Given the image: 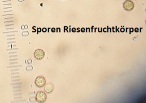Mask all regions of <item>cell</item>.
I'll return each mask as SVG.
<instances>
[{
	"label": "cell",
	"instance_id": "6da1fadb",
	"mask_svg": "<svg viewBox=\"0 0 146 103\" xmlns=\"http://www.w3.org/2000/svg\"><path fill=\"white\" fill-rule=\"evenodd\" d=\"M36 101L39 103L44 102L47 99V95L46 93L43 91H39L36 93L35 96Z\"/></svg>",
	"mask_w": 146,
	"mask_h": 103
},
{
	"label": "cell",
	"instance_id": "7a4b0ae2",
	"mask_svg": "<svg viewBox=\"0 0 146 103\" xmlns=\"http://www.w3.org/2000/svg\"><path fill=\"white\" fill-rule=\"evenodd\" d=\"M35 84L39 88L43 87L46 84V79L42 76H38L35 80Z\"/></svg>",
	"mask_w": 146,
	"mask_h": 103
},
{
	"label": "cell",
	"instance_id": "3957f363",
	"mask_svg": "<svg viewBox=\"0 0 146 103\" xmlns=\"http://www.w3.org/2000/svg\"><path fill=\"white\" fill-rule=\"evenodd\" d=\"M123 7L126 11H130L133 9L134 3L131 0H126L123 3Z\"/></svg>",
	"mask_w": 146,
	"mask_h": 103
},
{
	"label": "cell",
	"instance_id": "277c9868",
	"mask_svg": "<svg viewBox=\"0 0 146 103\" xmlns=\"http://www.w3.org/2000/svg\"><path fill=\"white\" fill-rule=\"evenodd\" d=\"M45 53L42 49H37L34 51V56L35 59L38 60H41L42 59L44 56Z\"/></svg>",
	"mask_w": 146,
	"mask_h": 103
},
{
	"label": "cell",
	"instance_id": "5b68a950",
	"mask_svg": "<svg viewBox=\"0 0 146 103\" xmlns=\"http://www.w3.org/2000/svg\"><path fill=\"white\" fill-rule=\"evenodd\" d=\"M44 86V91L47 93H50L53 91L54 87L52 84H47L46 85L45 84Z\"/></svg>",
	"mask_w": 146,
	"mask_h": 103
}]
</instances>
